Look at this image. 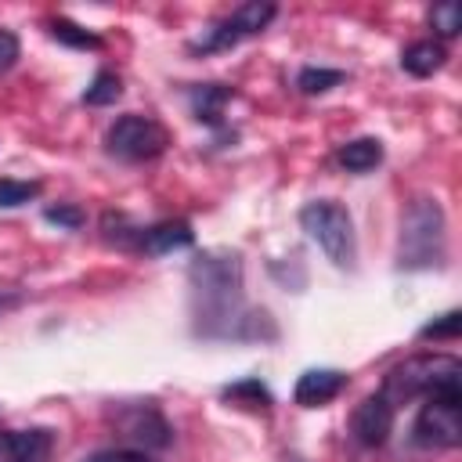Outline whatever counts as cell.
<instances>
[{"label":"cell","instance_id":"1","mask_svg":"<svg viewBox=\"0 0 462 462\" xmlns=\"http://www.w3.org/2000/svg\"><path fill=\"white\" fill-rule=\"evenodd\" d=\"M195 292V332L209 339H260L267 314L245 307L242 300V260L238 253H202L188 267ZM271 328V325H267Z\"/></svg>","mask_w":462,"mask_h":462},{"label":"cell","instance_id":"2","mask_svg":"<svg viewBox=\"0 0 462 462\" xmlns=\"http://www.w3.org/2000/svg\"><path fill=\"white\" fill-rule=\"evenodd\" d=\"M440 390H462V365L451 354H415L393 365L383 379V397L397 408L415 397H430Z\"/></svg>","mask_w":462,"mask_h":462},{"label":"cell","instance_id":"3","mask_svg":"<svg viewBox=\"0 0 462 462\" xmlns=\"http://www.w3.org/2000/svg\"><path fill=\"white\" fill-rule=\"evenodd\" d=\"M444 260V209L437 199H411L401 217L397 267L426 271Z\"/></svg>","mask_w":462,"mask_h":462},{"label":"cell","instance_id":"4","mask_svg":"<svg viewBox=\"0 0 462 462\" xmlns=\"http://www.w3.org/2000/svg\"><path fill=\"white\" fill-rule=\"evenodd\" d=\"M300 227L321 245V253L336 263V267H350L357 256V242H354V220L350 213L332 202V199H314L300 209Z\"/></svg>","mask_w":462,"mask_h":462},{"label":"cell","instance_id":"5","mask_svg":"<svg viewBox=\"0 0 462 462\" xmlns=\"http://www.w3.org/2000/svg\"><path fill=\"white\" fill-rule=\"evenodd\" d=\"M411 440L419 448H458L462 444V390L430 393L415 415Z\"/></svg>","mask_w":462,"mask_h":462},{"label":"cell","instance_id":"6","mask_svg":"<svg viewBox=\"0 0 462 462\" xmlns=\"http://www.w3.org/2000/svg\"><path fill=\"white\" fill-rule=\"evenodd\" d=\"M274 14H278V7H274V4H267V0H249V4L235 7L227 18L213 22L199 40H191V43H188V51H191V54L227 51V47H235V43H242L245 36L263 32V29L271 25V18H274Z\"/></svg>","mask_w":462,"mask_h":462},{"label":"cell","instance_id":"7","mask_svg":"<svg viewBox=\"0 0 462 462\" xmlns=\"http://www.w3.org/2000/svg\"><path fill=\"white\" fill-rule=\"evenodd\" d=\"M170 144V134L159 119L152 116H119L108 134H105V148L116 155V159H126V162H148V159H159Z\"/></svg>","mask_w":462,"mask_h":462},{"label":"cell","instance_id":"8","mask_svg":"<svg viewBox=\"0 0 462 462\" xmlns=\"http://www.w3.org/2000/svg\"><path fill=\"white\" fill-rule=\"evenodd\" d=\"M350 433L361 448H383L393 433V404L383 393L365 397L350 415Z\"/></svg>","mask_w":462,"mask_h":462},{"label":"cell","instance_id":"9","mask_svg":"<svg viewBox=\"0 0 462 462\" xmlns=\"http://www.w3.org/2000/svg\"><path fill=\"white\" fill-rule=\"evenodd\" d=\"M51 430H0V462H51Z\"/></svg>","mask_w":462,"mask_h":462},{"label":"cell","instance_id":"10","mask_svg":"<svg viewBox=\"0 0 462 462\" xmlns=\"http://www.w3.org/2000/svg\"><path fill=\"white\" fill-rule=\"evenodd\" d=\"M346 390V375L339 368H310L296 379V390H292V401L300 408H321L328 404L332 397H339Z\"/></svg>","mask_w":462,"mask_h":462},{"label":"cell","instance_id":"11","mask_svg":"<svg viewBox=\"0 0 462 462\" xmlns=\"http://www.w3.org/2000/svg\"><path fill=\"white\" fill-rule=\"evenodd\" d=\"M119 430H123V437H130V440H137L144 448H166L173 440L170 437V422L148 404L144 408H126L119 415Z\"/></svg>","mask_w":462,"mask_h":462},{"label":"cell","instance_id":"12","mask_svg":"<svg viewBox=\"0 0 462 462\" xmlns=\"http://www.w3.org/2000/svg\"><path fill=\"white\" fill-rule=\"evenodd\" d=\"M195 242V231L188 220H162L152 224L148 231H141V253L148 256H166L173 249H188Z\"/></svg>","mask_w":462,"mask_h":462},{"label":"cell","instance_id":"13","mask_svg":"<svg viewBox=\"0 0 462 462\" xmlns=\"http://www.w3.org/2000/svg\"><path fill=\"white\" fill-rule=\"evenodd\" d=\"M231 97H235V90L224 87V83H199V87L188 90V105H191L195 119L199 123H209V126H220L224 108H227Z\"/></svg>","mask_w":462,"mask_h":462},{"label":"cell","instance_id":"14","mask_svg":"<svg viewBox=\"0 0 462 462\" xmlns=\"http://www.w3.org/2000/svg\"><path fill=\"white\" fill-rule=\"evenodd\" d=\"M444 61H448V51H444L440 40H415V43H408L404 54H401V69H404L408 76H415V79L433 76Z\"/></svg>","mask_w":462,"mask_h":462},{"label":"cell","instance_id":"15","mask_svg":"<svg viewBox=\"0 0 462 462\" xmlns=\"http://www.w3.org/2000/svg\"><path fill=\"white\" fill-rule=\"evenodd\" d=\"M336 162L350 173H368L383 162V141L379 137H354L346 144H339L336 152Z\"/></svg>","mask_w":462,"mask_h":462},{"label":"cell","instance_id":"16","mask_svg":"<svg viewBox=\"0 0 462 462\" xmlns=\"http://www.w3.org/2000/svg\"><path fill=\"white\" fill-rule=\"evenodd\" d=\"M346 79V72L343 69H318V65H303L300 72H296V87H300V94H328L332 87H339Z\"/></svg>","mask_w":462,"mask_h":462},{"label":"cell","instance_id":"17","mask_svg":"<svg viewBox=\"0 0 462 462\" xmlns=\"http://www.w3.org/2000/svg\"><path fill=\"white\" fill-rule=\"evenodd\" d=\"M119 97H123V79H119L116 72H108V69H101V72L90 79V87L83 90V105H90V108L116 105Z\"/></svg>","mask_w":462,"mask_h":462},{"label":"cell","instance_id":"18","mask_svg":"<svg viewBox=\"0 0 462 462\" xmlns=\"http://www.w3.org/2000/svg\"><path fill=\"white\" fill-rule=\"evenodd\" d=\"M224 401L238 404V408H253V411H267L271 408V390L260 379H242L235 386L224 390Z\"/></svg>","mask_w":462,"mask_h":462},{"label":"cell","instance_id":"19","mask_svg":"<svg viewBox=\"0 0 462 462\" xmlns=\"http://www.w3.org/2000/svg\"><path fill=\"white\" fill-rule=\"evenodd\" d=\"M51 36L58 43H65V47H76V51H97L101 47V36L97 32H90V29L69 22V18H54L51 22Z\"/></svg>","mask_w":462,"mask_h":462},{"label":"cell","instance_id":"20","mask_svg":"<svg viewBox=\"0 0 462 462\" xmlns=\"http://www.w3.org/2000/svg\"><path fill=\"white\" fill-rule=\"evenodd\" d=\"M43 191L40 180H14V177H0V209H18L25 202H32Z\"/></svg>","mask_w":462,"mask_h":462},{"label":"cell","instance_id":"21","mask_svg":"<svg viewBox=\"0 0 462 462\" xmlns=\"http://www.w3.org/2000/svg\"><path fill=\"white\" fill-rule=\"evenodd\" d=\"M430 25H433V32H437L440 40L458 36V29H462V7H458V4H451V0L437 4V7L430 11Z\"/></svg>","mask_w":462,"mask_h":462},{"label":"cell","instance_id":"22","mask_svg":"<svg viewBox=\"0 0 462 462\" xmlns=\"http://www.w3.org/2000/svg\"><path fill=\"white\" fill-rule=\"evenodd\" d=\"M43 220H47V224H58V227H65V231H79V227L87 224V213H83L79 206L58 202V206H47V209H43Z\"/></svg>","mask_w":462,"mask_h":462},{"label":"cell","instance_id":"23","mask_svg":"<svg viewBox=\"0 0 462 462\" xmlns=\"http://www.w3.org/2000/svg\"><path fill=\"white\" fill-rule=\"evenodd\" d=\"M462 332V310H448L440 321H430L419 328V339H455Z\"/></svg>","mask_w":462,"mask_h":462},{"label":"cell","instance_id":"24","mask_svg":"<svg viewBox=\"0 0 462 462\" xmlns=\"http://www.w3.org/2000/svg\"><path fill=\"white\" fill-rule=\"evenodd\" d=\"M18 54H22L18 36H14L11 29H0V72H7V69L18 61Z\"/></svg>","mask_w":462,"mask_h":462},{"label":"cell","instance_id":"25","mask_svg":"<svg viewBox=\"0 0 462 462\" xmlns=\"http://www.w3.org/2000/svg\"><path fill=\"white\" fill-rule=\"evenodd\" d=\"M87 462H155L148 451H130V448H116V451H97Z\"/></svg>","mask_w":462,"mask_h":462}]
</instances>
